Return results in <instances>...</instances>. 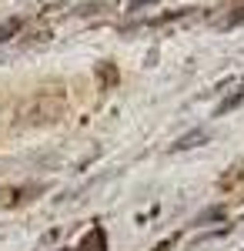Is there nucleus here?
<instances>
[{
  "instance_id": "nucleus-4",
  "label": "nucleus",
  "mask_w": 244,
  "mask_h": 251,
  "mask_svg": "<svg viewBox=\"0 0 244 251\" xmlns=\"http://www.w3.org/2000/svg\"><path fill=\"white\" fill-rule=\"evenodd\" d=\"M241 104H244V80L238 84V91H234V94H231V97H224V100L218 104V111H214V117H224L227 111H234V107H241Z\"/></svg>"
},
{
  "instance_id": "nucleus-2",
  "label": "nucleus",
  "mask_w": 244,
  "mask_h": 251,
  "mask_svg": "<svg viewBox=\"0 0 244 251\" xmlns=\"http://www.w3.org/2000/svg\"><path fill=\"white\" fill-rule=\"evenodd\" d=\"M74 251H107V231H104L100 225H94L91 231L80 238V245H77Z\"/></svg>"
},
{
  "instance_id": "nucleus-3",
  "label": "nucleus",
  "mask_w": 244,
  "mask_h": 251,
  "mask_svg": "<svg viewBox=\"0 0 244 251\" xmlns=\"http://www.w3.org/2000/svg\"><path fill=\"white\" fill-rule=\"evenodd\" d=\"M207 141V131L204 127H194V131H188L184 137H177L174 144H171V151H188V148H197V144H204Z\"/></svg>"
},
{
  "instance_id": "nucleus-9",
  "label": "nucleus",
  "mask_w": 244,
  "mask_h": 251,
  "mask_svg": "<svg viewBox=\"0 0 244 251\" xmlns=\"http://www.w3.org/2000/svg\"><path fill=\"white\" fill-rule=\"evenodd\" d=\"M64 251H67V248H64Z\"/></svg>"
},
{
  "instance_id": "nucleus-8",
  "label": "nucleus",
  "mask_w": 244,
  "mask_h": 251,
  "mask_svg": "<svg viewBox=\"0 0 244 251\" xmlns=\"http://www.w3.org/2000/svg\"><path fill=\"white\" fill-rule=\"evenodd\" d=\"M150 3H157V0H127L131 10H144V7H150Z\"/></svg>"
},
{
  "instance_id": "nucleus-1",
  "label": "nucleus",
  "mask_w": 244,
  "mask_h": 251,
  "mask_svg": "<svg viewBox=\"0 0 244 251\" xmlns=\"http://www.w3.org/2000/svg\"><path fill=\"white\" fill-rule=\"evenodd\" d=\"M67 111V97L60 87H44L37 94H30L20 107V121L24 124H50V121H60V114Z\"/></svg>"
},
{
  "instance_id": "nucleus-6",
  "label": "nucleus",
  "mask_w": 244,
  "mask_h": 251,
  "mask_svg": "<svg viewBox=\"0 0 244 251\" xmlns=\"http://www.w3.org/2000/svg\"><path fill=\"white\" fill-rule=\"evenodd\" d=\"M224 218V208H207V211H201L197 218H194V225L201 228V225H207V221H221Z\"/></svg>"
},
{
  "instance_id": "nucleus-5",
  "label": "nucleus",
  "mask_w": 244,
  "mask_h": 251,
  "mask_svg": "<svg viewBox=\"0 0 244 251\" xmlns=\"http://www.w3.org/2000/svg\"><path fill=\"white\" fill-rule=\"evenodd\" d=\"M20 27H24V20H20V17H10V20H3V24H0V44H7V40L14 37V34H17Z\"/></svg>"
},
{
  "instance_id": "nucleus-7",
  "label": "nucleus",
  "mask_w": 244,
  "mask_h": 251,
  "mask_svg": "<svg viewBox=\"0 0 244 251\" xmlns=\"http://www.w3.org/2000/svg\"><path fill=\"white\" fill-rule=\"evenodd\" d=\"M238 24H244V3H238V7H234V14H227V17L221 20V27H224V30L238 27Z\"/></svg>"
}]
</instances>
